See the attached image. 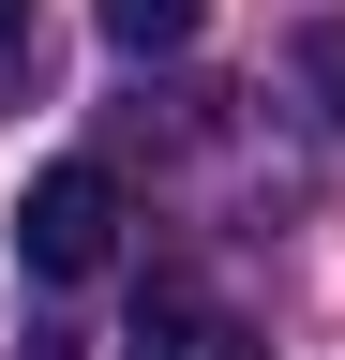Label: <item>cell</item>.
Listing matches in <instances>:
<instances>
[{
  "instance_id": "7a4b0ae2",
  "label": "cell",
  "mask_w": 345,
  "mask_h": 360,
  "mask_svg": "<svg viewBox=\"0 0 345 360\" xmlns=\"http://www.w3.org/2000/svg\"><path fill=\"white\" fill-rule=\"evenodd\" d=\"M120 360H271V345H255V315H226L210 285H150L136 330H120Z\"/></svg>"
},
{
  "instance_id": "6da1fadb",
  "label": "cell",
  "mask_w": 345,
  "mask_h": 360,
  "mask_svg": "<svg viewBox=\"0 0 345 360\" xmlns=\"http://www.w3.org/2000/svg\"><path fill=\"white\" fill-rule=\"evenodd\" d=\"M105 255H120V180L105 165H46L15 195V270L30 285H91Z\"/></svg>"
},
{
  "instance_id": "8992f818",
  "label": "cell",
  "mask_w": 345,
  "mask_h": 360,
  "mask_svg": "<svg viewBox=\"0 0 345 360\" xmlns=\"http://www.w3.org/2000/svg\"><path fill=\"white\" fill-rule=\"evenodd\" d=\"M15 360H75V330H15Z\"/></svg>"
},
{
  "instance_id": "3957f363",
  "label": "cell",
  "mask_w": 345,
  "mask_h": 360,
  "mask_svg": "<svg viewBox=\"0 0 345 360\" xmlns=\"http://www.w3.org/2000/svg\"><path fill=\"white\" fill-rule=\"evenodd\" d=\"M91 30L120 45V60H181V45L210 30V0H91Z\"/></svg>"
},
{
  "instance_id": "277c9868",
  "label": "cell",
  "mask_w": 345,
  "mask_h": 360,
  "mask_svg": "<svg viewBox=\"0 0 345 360\" xmlns=\"http://www.w3.org/2000/svg\"><path fill=\"white\" fill-rule=\"evenodd\" d=\"M285 60H300V90H315V120L345 135V15H315V30L285 45Z\"/></svg>"
},
{
  "instance_id": "5b68a950",
  "label": "cell",
  "mask_w": 345,
  "mask_h": 360,
  "mask_svg": "<svg viewBox=\"0 0 345 360\" xmlns=\"http://www.w3.org/2000/svg\"><path fill=\"white\" fill-rule=\"evenodd\" d=\"M30 75V0H0V90Z\"/></svg>"
}]
</instances>
